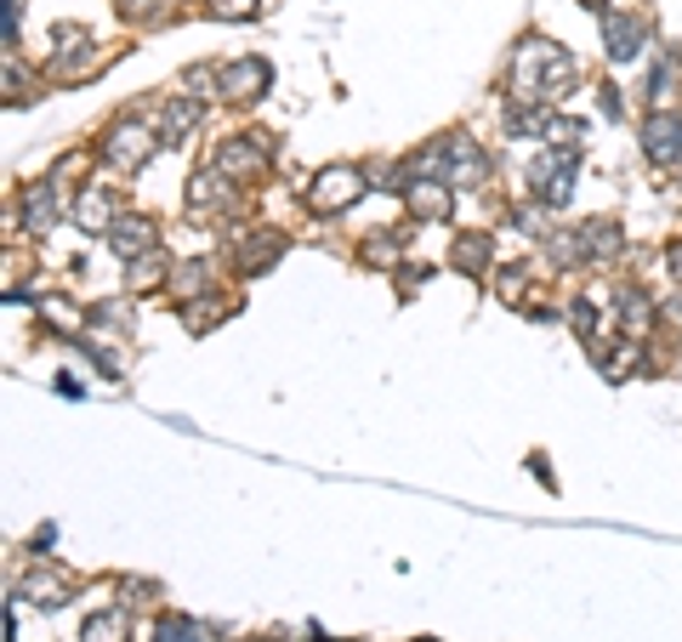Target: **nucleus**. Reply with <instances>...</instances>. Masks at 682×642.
Wrapping results in <instances>:
<instances>
[{"mask_svg": "<svg viewBox=\"0 0 682 642\" xmlns=\"http://www.w3.org/2000/svg\"><path fill=\"white\" fill-rule=\"evenodd\" d=\"M574 86V58L552 40H523L512 52V97L518 103H558V97Z\"/></svg>", "mask_w": 682, "mask_h": 642, "instance_id": "nucleus-1", "label": "nucleus"}, {"mask_svg": "<svg viewBox=\"0 0 682 642\" xmlns=\"http://www.w3.org/2000/svg\"><path fill=\"white\" fill-rule=\"evenodd\" d=\"M359 193H364V171H353V165H324V171L308 182V211L335 217V211L359 205Z\"/></svg>", "mask_w": 682, "mask_h": 642, "instance_id": "nucleus-2", "label": "nucleus"}, {"mask_svg": "<svg viewBox=\"0 0 682 642\" xmlns=\"http://www.w3.org/2000/svg\"><path fill=\"white\" fill-rule=\"evenodd\" d=\"M154 148H160V131L137 126V120H120V126H109V137H103V160H109L114 171H142V165L154 160Z\"/></svg>", "mask_w": 682, "mask_h": 642, "instance_id": "nucleus-3", "label": "nucleus"}, {"mask_svg": "<svg viewBox=\"0 0 682 642\" xmlns=\"http://www.w3.org/2000/svg\"><path fill=\"white\" fill-rule=\"evenodd\" d=\"M432 171L444 177L450 188H483V177H490V160H483V148H478L472 137H450V142L432 154Z\"/></svg>", "mask_w": 682, "mask_h": 642, "instance_id": "nucleus-4", "label": "nucleus"}, {"mask_svg": "<svg viewBox=\"0 0 682 642\" xmlns=\"http://www.w3.org/2000/svg\"><path fill=\"white\" fill-rule=\"evenodd\" d=\"M529 182H534V200L541 205H563L574 193V160L563 154V148H546V154L529 165Z\"/></svg>", "mask_w": 682, "mask_h": 642, "instance_id": "nucleus-5", "label": "nucleus"}, {"mask_svg": "<svg viewBox=\"0 0 682 642\" xmlns=\"http://www.w3.org/2000/svg\"><path fill=\"white\" fill-rule=\"evenodd\" d=\"M262 165H268V137H262V131H251V137H228V142L217 148V171H222V177L251 182Z\"/></svg>", "mask_w": 682, "mask_h": 642, "instance_id": "nucleus-6", "label": "nucleus"}, {"mask_svg": "<svg viewBox=\"0 0 682 642\" xmlns=\"http://www.w3.org/2000/svg\"><path fill=\"white\" fill-rule=\"evenodd\" d=\"M268 80H273V69H268L262 58H239V63H228V69L217 74V91L233 97V103H257V97L268 91Z\"/></svg>", "mask_w": 682, "mask_h": 642, "instance_id": "nucleus-7", "label": "nucleus"}, {"mask_svg": "<svg viewBox=\"0 0 682 642\" xmlns=\"http://www.w3.org/2000/svg\"><path fill=\"white\" fill-rule=\"evenodd\" d=\"M200 120H205V103H200V97H171V103L160 109V126H154V131H160V142L177 148V142H188L193 131H200Z\"/></svg>", "mask_w": 682, "mask_h": 642, "instance_id": "nucleus-8", "label": "nucleus"}, {"mask_svg": "<svg viewBox=\"0 0 682 642\" xmlns=\"http://www.w3.org/2000/svg\"><path fill=\"white\" fill-rule=\"evenodd\" d=\"M643 148H649V160L654 165H676L682 160V120L676 114H649V126H643Z\"/></svg>", "mask_w": 682, "mask_h": 642, "instance_id": "nucleus-9", "label": "nucleus"}, {"mask_svg": "<svg viewBox=\"0 0 682 642\" xmlns=\"http://www.w3.org/2000/svg\"><path fill=\"white\" fill-rule=\"evenodd\" d=\"M404 200H410V211L421 217V222H444L450 217V182L444 177H410L404 182Z\"/></svg>", "mask_w": 682, "mask_h": 642, "instance_id": "nucleus-10", "label": "nucleus"}, {"mask_svg": "<svg viewBox=\"0 0 682 642\" xmlns=\"http://www.w3.org/2000/svg\"><path fill=\"white\" fill-rule=\"evenodd\" d=\"M109 244H114L126 262H137V257H149L154 244H160V228H154L149 217H120V222L109 228Z\"/></svg>", "mask_w": 682, "mask_h": 642, "instance_id": "nucleus-11", "label": "nucleus"}, {"mask_svg": "<svg viewBox=\"0 0 682 642\" xmlns=\"http://www.w3.org/2000/svg\"><path fill=\"white\" fill-rule=\"evenodd\" d=\"M74 222H80L86 233H109V228H114V188H109V182H91V188L80 193V205H74Z\"/></svg>", "mask_w": 682, "mask_h": 642, "instance_id": "nucleus-12", "label": "nucleus"}, {"mask_svg": "<svg viewBox=\"0 0 682 642\" xmlns=\"http://www.w3.org/2000/svg\"><path fill=\"white\" fill-rule=\"evenodd\" d=\"M23 228L29 233H52L58 228V188L52 182H29L23 188Z\"/></svg>", "mask_w": 682, "mask_h": 642, "instance_id": "nucleus-13", "label": "nucleus"}, {"mask_svg": "<svg viewBox=\"0 0 682 642\" xmlns=\"http://www.w3.org/2000/svg\"><path fill=\"white\" fill-rule=\"evenodd\" d=\"M279 257H284V233H273V228H257V233L239 239V262H245V273H268Z\"/></svg>", "mask_w": 682, "mask_h": 642, "instance_id": "nucleus-14", "label": "nucleus"}, {"mask_svg": "<svg viewBox=\"0 0 682 642\" xmlns=\"http://www.w3.org/2000/svg\"><path fill=\"white\" fill-rule=\"evenodd\" d=\"M18 591H23L29 603H40V609H58V603L74 598V591H69V574H58V569H29Z\"/></svg>", "mask_w": 682, "mask_h": 642, "instance_id": "nucleus-15", "label": "nucleus"}, {"mask_svg": "<svg viewBox=\"0 0 682 642\" xmlns=\"http://www.w3.org/2000/svg\"><path fill=\"white\" fill-rule=\"evenodd\" d=\"M188 205L193 211H228L233 205V188H228V177L211 165V171H193V182H188Z\"/></svg>", "mask_w": 682, "mask_h": 642, "instance_id": "nucleus-16", "label": "nucleus"}, {"mask_svg": "<svg viewBox=\"0 0 682 642\" xmlns=\"http://www.w3.org/2000/svg\"><path fill=\"white\" fill-rule=\"evenodd\" d=\"M603 34H609V58H614V63H625V58H638V52H643V23H638V18H625V12H620V18H609V23H603Z\"/></svg>", "mask_w": 682, "mask_h": 642, "instance_id": "nucleus-17", "label": "nucleus"}, {"mask_svg": "<svg viewBox=\"0 0 682 642\" xmlns=\"http://www.w3.org/2000/svg\"><path fill=\"white\" fill-rule=\"evenodd\" d=\"M614 319H620V330H625V335H643V330H649V319H654L649 295H643V290H614Z\"/></svg>", "mask_w": 682, "mask_h": 642, "instance_id": "nucleus-18", "label": "nucleus"}, {"mask_svg": "<svg viewBox=\"0 0 682 642\" xmlns=\"http://www.w3.org/2000/svg\"><path fill=\"white\" fill-rule=\"evenodd\" d=\"M91 58V34L86 29H58V52H52V74H74Z\"/></svg>", "mask_w": 682, "mask_h": 642, "instance_id": "nucleus-19", "label": "nucleus"}, {"mask_svg": "<svg viewBox=\"0 0 682 642\" xmlns=\"http://www.w3.org/2000/svg\"><path fill=\"white\" fill-rule=\"evenodd\" d=\"M450 262L461 268V273H483V268H490V233H461L455 239V251H450Z\"/></svg>", "mask_w": 682, "mask_h": 642, "instance_id": "nucleus-20", "label": "nucleus"}, {"mask_svg": "<svg viewBox=\"0 0 682 642\" xmlns=\"http://www.w3.org/2000/svg\"><path fill=\"white\" fill-rule=\"evenodd\" d=\"M86 642H126L131 636V620L120 614V609H103V614H91L86 620V631H80Z\"/></svg>", "mask_w": 682, "mask_h": 642, "instance_id": "nucleus-21", "label": "nucleus"}, {"mask_svg": "<svg viewBox=\"0 0 682 642\" xmlns=\"http://www.w3.org/2000/svg\"><path fill=\"white\" fill-rule=\"evenodd\" d=\"M166 284H171V295H177V302H188V295H200V290L211 284V268H205V262H182V268H177Z\"/></svg>", "mask_w": 682, "mask_h": 642, "instance_id": "nucleus-22", "label": "nucleus"}, {"mask_svg": "<svg viewBox=\"0 0 682 642\" xmlns=\"http://www.w3.org/2000/svg\"><path fill=\"white\" fill-rule=\"evenodd\" d=\"M580 244H586V257H614L620 233H614V222H586V228H580Z\"/></svg>", "mask_w": 682, "mask_h": 642, "instance_id": "nucleus-23", "label": "nucleus"}, {"mask_svg": "<svg viewBox=\"0 0 682 642\" xmlns=\"http://www.w3.org/2000/svg\"><path fill=\"white\" fill-rule=\"evenodd\" d=\"M154 642H211V631L200 625V620H160V631H154Z\"/></svg>", "mask_w": 682, "mask_h": 642, "instance_id": "nucleus-24", "label": "nucleus"}, {"mask_svg": "<svg viewBox=\"0 0 682 642\" xmlns=\"http://www.w3.org/2000/svg\"><path fill=\"white\" fill-rule=\"evenodd\" d=\"M205 7H211V18H222V23L257 18V0H205Z\"/></svg>", "mask_w": 682, "mask_h": 642, "instance_id": "nucleus-25", "label": "nucleus"}, {"mask_svg": "<svg viewBox=\"0 0 682 642\" xmlns=\"http://www.w3.org/2000/svg\"><path fill=\"white\" fill-rule=\"evenodd\" d=\"M160 279H166V257H154V251H149V257H137V273H131V284H137V290H149V284H160Z\"/></svg>", "mask_w": 682, "mask_h": 642, "instance_id": "nucleus-26", "label": "nucleus"}, {"mask_svg": "<svg viewBox=\"0 0 682 642\" xmlns=\"http://www.w3.org/2000/svg\"><path fill=\"white\" fill-rule=\"evenodd\" d=\"M495 290H501V302H507V308H518L523 295H529V279H523V268H507V279H501Z\"/></svg>", "mask_w": 682, "mask_h": 642, "instance_id": "nucleus-27", "label": "nucleus"}, {"mask_svg": "<svg viewBox=\"0 0 682 642\" xmlns=\"http://www.w3.org/2000/svg\"><path fill=\"white\" fill-rule=\"evenodd\" d=\"M569 319H574V330L586 335V341H598V313H592V302H574V308H569Z\"/></svg>", "mask_w": 682, "mask_h": 642, "instance_id": "nucleus-28", "label": "nucleus"}, {"mask_svg": "<svg viewBox=\"0 0 682 642\" xmlns=\"http://www.w3.org/2000/svg\"><path fill=\"white\" fill-rule=\"evenodd\" d=\"M46 313H52V324H63V330H80V313L69 308V302H58V295H52V302H40Z\"/></svg>", "mask_w": 682, "mask_h": 642, "instance_id": "nucleus-29", "label": "nucleus"}, {"mask_svg": "<svg viewBox=\"0 0 682 642\" xmlns=\"http://www.w3.org/2000/svg\"><path fill=\"white\" fill-rule=\"evenodd\" d=\"M399 244H404V239L393 233V239H370L364 251H370V262H393V257H399Z\"/></svg>", "mask_w": 682, "mask_h": 642, "instance_id": "nucleus-30", "label": "nucleus"}, {"mask_svg": "<svg viewBox=\"0 0 682 642\" xmlns=\"http://www.w3.org/2000/svg\"><path fill=\"white\" fill-rule=\"evenodd\" d=\"M149 598H154L149 580H126V603H149Z\"/></svg>", "mask_w": 682, "mask_h": 642, "instance_id": "nucleus-31", "label": "nucleus"}, {"mask_svg": "<svg viewBox=\"0 0 682 642\" xmlns=\"http://www.w3.org/2000/svg\"><path fill=\"white\" fill-rule=\"evenodd\" d=\"M7 46H18V0H7Z\"/></svg>", "mask_w": 682, "mask_h": 642, "instance_id": "nucleus-32", "label": "nucleus"}, {"mask_svg": "<svg viewBox=\"0 0 682 642\" xmlns=\"http://www.w3.org/2000/svg\"><path fill=\"white\" fill-rule=\"evenodd\" d=\"M665 319H671V330L682 335V302H671V308H665Z\"/></svg>", "mask_w": 682, "mask_h": 642, "instance_id": "nucleus-33", "label": "nucleus"}, {"mask_svg": "<svg viewBox=\"0 0 682 642\" xmlns=\"http://www.w3.org/2000/svg\"><path fill=\"white\" fill-rule=\"evenodd\" d=\"M671 273H676V284H682V244H671Z\"/></svg>", "mask_w": 682, "mask_h": 642, "instance_id": "nucleus-34", "label": "nucleus"}]
</instances>
